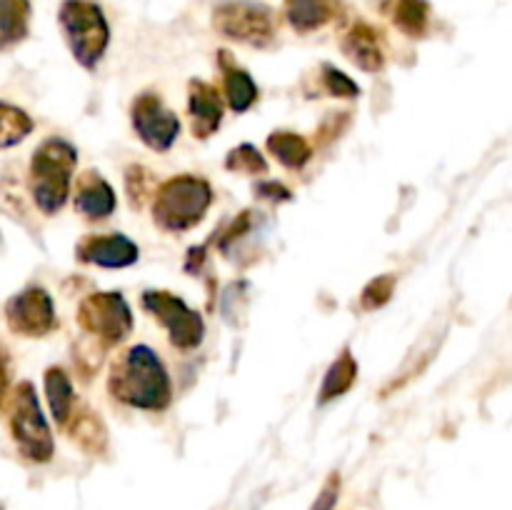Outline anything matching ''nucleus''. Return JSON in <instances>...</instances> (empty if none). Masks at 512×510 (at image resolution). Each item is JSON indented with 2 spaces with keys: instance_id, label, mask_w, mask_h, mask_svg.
I'll list each match as a JSON object with an SVG mask.
<instances>
[{
  "instance_id": "24",
  "label": "nucleus",
  "mask_w": 512,
  "mask_h": 510,
  "mask_svg": "<svg viewBox=\"0 0 512 510\" xmlns=\"http://www.w3.org/2000/svg\"><path fill=\"white\" fill-rule=\"evenodd\" d=\"M225 168L233 170V173H245V175L268 173V163H265V158L258 153V148H253V145L248 143L230 150L228 158H225Z\"/></svg>"
},
{
  "instance_id": "16",
  "label": "nucleus",
  "mask_w": 512,
  "mask_h": 510,
  "mask_svg": "<svg viewBox=\"0 0 512 510\" xmlns=\"http://www.w3.org/2000/svg\"><path fill=\"white\" fill-rule=\"evenodd\" d=\"M220 68H223V85H225V98L235 113H245L250 105L258 100V85L250 78L248 70L240 68L230 53L220 50Z\"/></svg>"
},
{
  "instance_id": "18",
  "label": "nucleus",
  "mask_w": 512,
  "mask_h": 510,
  "mask_svg": "<svg viewBox=\"0 0 512 510\" xmlns=\"http://www.w3.org/2000/svg\"><path fill=\"white\" fill-rule=\"evenodd\" d=\"M30 28V0H0V50L25 40Z\"/></svg>"
},
{
  "instance_id": "6",
  "label": "nucleus",
  "mask_w": 512,
  "mask_h": 510,
  "mask_svg": "<svg viewBox=\"0 0 512 510\" xmlns=\"http://www.w3.org/2000/svg\"><path fill=\"white\" fill-rule=\"evenodd\" d=\"M213 28L225 38L255 45V48L270 45V40L278 33L273 10L260 3H248V0L218 5L213 13Z\"/></svg>"
},
{
  "instance_id": "25",
  "label": "nucleus",
  "mask_w": 512,
  "mask_h": 510,
  "mask_svg": "<svg viewBox=\"0 0 512 510\" xmlns=\"http://www.w3.org/2000/svg\"><path fill=\"white\" fill-rule=\"evenodd\" d=\"M125 185H128L130 205H135V208H143L145 200L153 198V175L140 165L125 170Z\"/></svg>"
},
{
  "instance_id": "12",
  "label": "nucleus",
  "mask_w": 512,
  "mask_h": 510,
  "mask_svg": "<svg viewBox=\"0 0 512 510\" xmlns=\"http://www.w3.org/2000/svg\"><path fill=\"white\" fill-rule=\"evenodd\" d=\"M188 110L190 128H193L195 138H210L220 128V120H223V100H220L215 85L205 83V80H190Z\"/></svg>"
},
{
  "instance_id": "14",
  "label": "nucleus",
  "mask_w": 512,
  "mask_h": 510,
  "mask_svg": "<svg viewBox=\"0 0 512 510\" xmlns=\"http://www.w3.org/2000/svg\"><path fill=\"white\" fill-rule=\"evenodd\" d=\"M75 208L90 220L108 218L115 210L113 185L95 170H88L75 183Z\"/></svg>"
},
{
  "instance_id": "19",
  "label": "nucleus",
  "mask_w": 512,
  "mask_h": 510,
  "mask_svg": "<svg viewBox=\"0 0 512 510\" xmlns=\"http://www.w3.org/2000/svg\"><path fill=\"white\" fill-rule=\"evenodd\" d=\"M268 150L275 155L278 163H283L285 168H303L310 158H313V148H310L308 140L298 133H288V130H278L268 138Z\"/></svg>"
},
{
  "instance_id": "29",
  "label": "nucleus",
  "mask_w": 512,
  "mask_h": 510,
  "mask_svg": "<svg viewBox=\"0 0 512 510\" xmlns=\"http://www.w3.org/2000/svg\"><path fill=\"white\" fill-rule=\"evenodd\" d=\"M335 500H338V478H330L323 493H320V498L315 500L313 510H333Z\"/></svg>"
},
{
  "instance_id": "3",
  "label": "nucleus",
  "mask_w": 512,
  "mask_h": 510,
  "mask_svg": "<svg viewBox=\"0 0 512 510\" xmlns=\"http://www.w3.org/2000/svg\"><path fill=\"white\" fill-rule=\"evenodd\" d=\"M153 220L160 230L185 233L195 228L213 203V188L208 180L195 175H175L153 193Z\"/></svg>"
},
{
  "instance_id": "8",
  "label": "nucleus",
  "mask_w": 512,
  "mask_h": 510,
  "mask_svg": "<svg viewBox=\"0 0 512 510\" xmlns=\"http://www.w3.org/2000/svg\"><path fill=\"white\" fill-rule=\"evenodd\" d=\"M140 303L168 330V338L175 348L193 350L203 343V318L195 310H190L178 295L168 293V290H145Z\"/></svg>"
},
{
  "instance_id": "20",
  "label": "nucleus",
  "mask_w": 512,
  "mask_h": 510,
  "mask_svg": "<svg viewBox=\"0 0 512 510\" xmlns=\"http://www.w3.org/2000/svg\"><path fill=\"white\" fill-rule=\"evenodd\" d=\"M45 393H48L50 413H53L55 423H68L70 413H73V383L63 368L45 370Z\"/></svg>"
},
{
  "instance_id": "7",
  "label": "nucleus",
  "mask_w": 512,
  "mask_h": 510,
  "mask_svg": "<svg viewBox=\"0 0 512 510\" xmlns=\"http://www.w3.org/2000/svg\"><path fill=\"white\" fill-rule=\"evenodd\" d=\"M78 323L103 348L123 343L133 330V313L120 293H93L80 303Z\"/></svg>"
},
{
  "instance_id": "2",
  "label": "nucleus",
  "mask_w": 512,
  "mask_h": 510,
  "mask_svg": "<svg viewBox=\"0 0 512 510\" xmlns=\"http://www.w3.org/2000/svg\"><path fill=\"white\" fill-rule=\"evenodd\" d=\"M78 153L63 138H48L38 145L30 160V190L40 213L55 215L70 195Z\"/></svg>"
},
{
  "instance_id": "4",
  "label": "nucleus",
  "mask_w": 512,
  "mask_h": 510,
  "mask_svg": "<svg viewBox=\"0 0 512 510\" xmlns=\"http://www.w3.org/2000/svg\"><path fill=\"white\" fill-rule=\"evenodd\" d=\"M58 20L73 58L83 68L93 70L110 43L108 20H105L100 5L90 3V0H63Z\"/></svg>"
},
{
  "instance_id": "21",
  "label": "nucleus",
  "mask_w": 512,
  "mask_h": 510,
  "mask_svg": "<svg viewBox=\"0 0 512 510\" xmlns=\"http://www.w3.org/2000/svg\"><path fill=\"white\" fill-rule=\"evenodd\" d=\"M355 375H358V363H355V358L350 355V350H343L340 358L328 368V375L323 378V388H320L318 403L323 405L328 403V400L340 398L343 393H348L355 383Z\"/></svg>"
},
{
  "instance_id": "15",
  "label": "nucleus",
  "mask_w": 512,
  "mask_h": 510,
  "mask_svg": "<svg viewBox=\"0 0 512 510\" xmlns=\"http://www.w3.org/2000/svg\"><path fill=\"white\" fill-rule=\"evenodd\" d=\"M343 13V0H285V18L298 33H313Z\"/></svg>"
},
{
  "instance_id": "1",
  "label": "nucleus",
  "mask_w": 512,
  "mask_h": 510,
  "mask_svg": "<svg viewBox=\"0 0 512 510\" xmlns=\"http://www.w3.org/2000/svg\"><path fill=\"white\" fill-rule=\"evenodd\" d=\"M108 390L115 400L140 410H165L173 400L168 370L148 345H133L115 358Z\"/></svg>"
},
{
  "instance_id": "27",
  "label": "nucleus",
  "mask_w": 512,
  "mask_h": 510,
  "mask_svg": "<svg viewBox=\"0 0 512 510\" xmlns=\"http://www.w3.org/2000/svg\"><path fill=\"white\" fill-rule=\"evenodd\" d=\"M393 290H395L393 275H380V278H375L373 283L365 285L363 295H360V303H363L365 310L383 308V305L393 298Z\"/></svg>"
},
{
  "instance_id": "28",
  "label": "nucleus",
  "mask_w": 512,
  "mask_h": 510,
  "mask_svg": "<svg viewBox=\"0 0 512 510\" xmlns=\"http://www.w3.org/2000/svg\"><path fill=\"white\" fill-rule=\"evenodd\" d=\"M258 195L265 200H290L293 198V193H290L283 183H273V180H265V183H260Z\"/></svg>"
},
{
  "instance_id": "13",
  "label": "nucleus",
  "mask_w": 512,
  "mask_h": 510,
  "mask_svg": "<svg viewBox=\"0 0 512 510\" xmlns=\"http://www.w3.org/2000/svg\"><path fill=\"white\" fill-rule=\"evenodd\" d=\"M340 48L343 53L358 65L360 70H368V73H378L385 65V50H383V38H380L378 30L373 28L365 20L350 25L345 30L343 40H340Z\"/></svg>"
},
{
  "instance_id": "23",
  "label": "nucleus",
  "mask_w": 512,
  "mask_h": 510,
  "mask_svg": "<svg viewBox=\"0 0 512 510\" xmlns=\"http://www.w3.org/2000/svg\"><path fill=\"white\" fill-rule=\"evenodd\" d=\"M30 133H33L30 115L15 105L0 103V150L23 143Z\"/></svg>"
},
{
  "instance_id": "9",
  "label": "nucleus",
  "mask_w": 512,
  "mask_h": 510,
  "mask_svg": "<svg viewBox=\"0 0 512 510\" xmlns=\"http://www.w3.org/2000/svg\"><path fill=\"white\" fill-rule=\"evenodd\" d=\"M130 118H133V128L138 138L148 148L158 150V153L173 148V143L180 135L178 115L165 108L158 93H140L135 98L133 110H130Z\"/></svg>"
},
{
  "instance_id": "10",
  "label": "nucleus",
  "mask_w": 512,
  "mask_h": 510,
  "mask_svg": "<svg viewBox=\"0 0 512 510\" xmlns=\"http://www.w3.org/2000/svg\"><path fill=\"white\" fill-rule=\"evenodd\" d=\"M5 320L23 338H43L55 328L53 298L43 288H25L5 303Z\"/></svg>"
},
{
  "instance_id": "11",
  "label": "nucleus",
  "mask_w": 512,
  "mask_h": 510,
  "mask_svg": "<svg viewBox=\"0 0 512 510\" xmlns=\"http://www.w3.org/2000/svg\"><path fill=\"white\" fill-rule=\"evenodd\" d=\"M80 263H95L100 268H128L138 260V245L123 233L85 235L75 248Z\"/></svg>"
},
{
  "instance_id": "22",
  "label": "nucleus",
  "mask_w": 512,
  "mask_h": 510,
  "mask_svg": "<svg viewBox=\"0 0 512 510\" xmlns=\"http://www.w3.org/2000/svg\"><path fill=\"white\" fill-rule=\"evenodd\" d=\"M70 418H73V425H65V428H68L70 438H75V443H78L80 448L90 450V453H95V450L103 448L105 428H103V423H100V418L95 410L90 413L88 408H83L80 413H70Z\"/></svg>"
},
{
  "instance_id": "5",
  "label": "nucleus",
  "mask_w": 512,
  "mask_h": 510,
  "mask_svg": "<svg viewBox=\"0 0 512 510\" xmlns=\"http://www.w3.org/2000/svg\"><path fill=\"white\" fill-rule=\"evenodd\" d=\"M10 433L18 443V450L28 460L45 463V460L53 458V433H50L48 420L40 410L33 383H28V380L15 385L13 395H10Z\"/></svg>"
},
{
  "instance_id": "17",
  "label": "nucleus",
  "mask_w": 512,
  "mask_h": 510,
  "mask_svg": "<svg viewBox=\"0 0 512 510\" xmlns=\"http://www.w3.org/2000/svg\"><path fill=\"white\" fill-rule=\"evenodd\" d=\"M385 13L393 20L395 28L403 30L410 38H423L430 25L428 0H388Z\"/></svg>"
},
{
  "instance_id": "30",
  "label": "nucleus",
  "mask_w": 512,
  "mask_h": 510,
  "mask_svg": "<svg viewBox=\"0 0 512 510\" xmlns=\"http://www.w3.org/2000/svg\"><path fill=\"white\" fill-rule=\"evenodd\" d=\"M5 395H8V365H5L3 353H0V405H3Z\"/></svg>"
},
{
  "instance_id": "26",
  "label": "nucleus",
  "mask_w": 512,
  "mask_h": 510,
  "mask_svg": "<svg viewBox=\"0 0 512 510\" xmlns=\"http://www.w3.org/2000/svg\"><path fill=\"white\" fill-rule=\"evenodd\" d=\"M320 78H323L325 90H328L330 95H335V98H358L360 95L358 83H355L353 78H348L343 70L333 68V65L323 63V68H320Z\"/></svg>"
}]
</instances>
